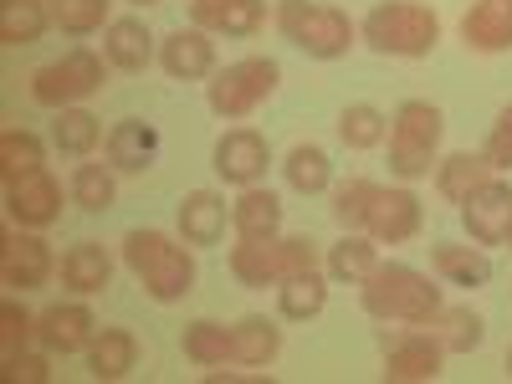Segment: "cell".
Instances as JSON below:
<instances>
[{
    "label": "cell",
    "mask_w": 512,
    "mask_h": 384,
    "mask_svg": "<svg viewBox=\"0 0 512 384\" xmlns=\"http://www.w3.org/2000/svg\"><path fill=\"white\" fill-rule=\"evenodd\" d=\"M282 354V328L262 313H246L231 323V364H246V369H267L272 359Z\"/></svg>",
    "instance_id": "603a6c76"
},
{
    "label": "cell",
    "mask_w": 512,
    "mask_h": 384,
    "mask_svg": "<svg viewBox=\"0 0 512 384\" xmlns=\"http://www.w3.org/2000/svg\"><path fill=\"white\" fill-rule=\"evenodd\" d=\"M123 267L139 277V287L154 303H180L195 292V251L190 241H175L154 226L123 236Z\"/></svg>",
    "instance_id": "7a4b0ae2"
},
{
    "label": "cell",
    "mask_w": 512,
    "mask_h": 384,
    "mask_svg": "<svg viewBox=\"0 0 512 384\" xmlns=\"http://www.w3.org/2000/svg\"><path fill=\"white\" fill-rule=\"evenodd\" d=\"M338 139H344L349 149H379L384 139H390V118H384L374 103H349L344 113H338Z\"/></svg>",
    "instance_id": "8d00e7d4"
},
{
    "label": "cell",
    "mask_w": 512,
    "mask_h": 384,
    "mask_svg": "<svg viewBox=\"0 0 512 384\" xmlns=\"http://www.w3.org/2000/svg\"><path fill=\"white\" fill-rule=\"evenodd\" d=\"M134 364H139V338L128 328H98V338L88 344V374L98 384H118L134 374Z\"/></svg>",
    "instance_id": "7402d4cb"
},
{
    "label": "cell",
    "mask_w": 512,
    "mask_h": 384,
    "mask_svg": "<svg viewBox=\"0 0 512 384\" xmlns=\"http://www.w3.org/2000/svg\"><path fill=\"white\" fill-rule=\"evenodd\" d=\"M113 200H118V169L113 164H77L72 169V205H82V210H113Z\"/></svg>",
    "instance_id": "d590c367"
},
{
    "label": "cell",
    "mask_w": 512,
    "mask_h": 384,
    "mask_svg": "<svg viewBox=\"0 0 512 384\" xmlns=\"http://www.w3.org/2000/svg\"><path fill=\"white\" fill-rule=\"evenodd\" d=\"M446 349L431 328H405V333H384V384H431L441 379Z\"/></svg>",
    "instance_id": "ba28073f"
},
{
    "label": "cell",
    "mask_w": 512,
    "mask_h": 384,
    "mask_svg": "<svg viewBox=\"0 0 512 384\" xmlns=\"http://www.w3.org/2000/svg\"><path fill=\"white\" fill-rule=\"evenodd\" d=\"M431 333L441 338L446 354H472V349H482V338H487V318L477 308L456 303V308H441V318L431 323Z\"/></svg>",
    "instance_id": "d6a6232c"
},
{
    "label": "cell",
    "mask_w": 512,
    "mask_h": 384,
    "mask_svg": "<svg viewBox=\"0 0 512 384\" xmlns=\"http://www.w3.org/2000/svg\"><path fill=\"white\" fill-rule=\"evenodd\" d=\"M47 169V144H41L31 128H6L0 134V180L6 185H21L31 175Z\"/></svg>",
    "instance_id": "f546056e"
},
{
    "label": "cell",
    "mask_w": 512,
    "mask_h": 384,
    "mask_svg": "<svg viewBox=\"0 0 512 384\" xmlns=\"http://www.w3.org/2000/svg\"><path fill=\"white\" fill-rule=\"evenodd\" d=\"M31 338H36V318L26 313L21 297H6V303H0V359L31 349Z\"/></svg>",
    "instance_id": "ab89813d"
},
{
    "label": "cell",
    "mask_w": 512,
    "mask_h": 384,
    "mask_svg": "<svg viewBox=\"0 0 512 384\" xmlns=\"http://www.w3.org/2000/svg\"><path fill=\"white\" fill-rule=\"evenodd\" d=\"M431 267L436 277H446L451 287H487L492 282V256L472 241V246H456V241H436L431 246Z\"/></svg>",
    "instance_id": "d4e9b609"
},
{
    "label": "cell",
    "mask_w": 512,
    "mask_h": 384,
    "mask_svg": "<svg viewBox=\"0 0 512 384\" xmlns=\"http://www.w3.org/2000/svg\"><path fill=\"white\" fill-rule=\"evenodd\" d=\"M103 159L118 169V175H144V169H154V159H159V128L144 123V118L113 123L108 139H103Z\"/></svg>",
    "instance_id": "2e32d148"
},
{
    "label": "cell",
    "mask_w": 512,
    "mask_h": 384,
    "mask_svg": "<svg viewBox=\"0 0 512 384\" xmlns=\"http://www.w3.org/2000/svg\"><path fill=\"white\" fill-rule=\"evenodd\" d=\"M180 349L195 369H216V364H231V328L226 323H210V318H195L185 323L180 333Z\"/></svg>",
    "instance_id": "1f68e13d"
},
{
    "label": "cell",
    "mask_w": 512,
    "mask_h": 384,
    "mask_svg": "<svg viewBox=\"0 0 512 384\" xmlns=\"http://www.w3.org/2000/svg\"><path fill=\"white\" fill-rule=\"evenodd\" d=\"M159 67L175 82H210L216 77V41L200 26H180L159 41Z\"/></svg>",
    "instance_id": "5bb4252c"
},
{
    "label": "cell",
    "mask_w": 512,
    "mask_h": 384,
    "mask_svg": "<svg viewBox=\"0 0 512 384\" xmlns=\"http://www.w3.org/2000/svg\"><path fill=\"white\" fill-rule=\"evenodd\" d=\"M359 303H364V313L379 318V323L431 328V323L441 318V308H446V297H441V287L425 277V272H415V267H405V262H379V267L359 282Z\"/></svg>",
    "instance_id": "6da1fadb"
},
{
    "label": "cell",
    "mask_w": 512,
    "mask_h": 384,
    "mask_svg": "<svg viewBox=\"0 0 512 384\" xmlns=\"http://www.w3.org/2000/svg\"><path fill=\"white\" fill-rule=\"evenodd\" d=\"M231 226H236V236H251V241L282 236V195L267 185H246L231 205Z\"/></svg>",
    "instance_id": "44dd1931"
},
{
    "label": "cell",
    "mask_w": 512,
    "mask_h": 384,
    "mask_svg": "<svg viewBox=\"0 0 512 384\" xmlns=\"http://www.w3.org/2000/svg\"><path fill=\"white\" fill-rule=\"evenodd\" d=\"M52 26V11L41 0H0V41L6 47H31Z\"/></svg>",
    "instance_id": "836d02e7"
},
{
    "label": "cell",
    "mask_w": 512,
    "mask_h": 384,
    "mask_svg": "<svg viewBox=\"0 0 512 384\" xmlns=\"http://www.w3.org/2000/svg\"><path fill=\"white\" fill-rule=\"evenodd\" d=\"M328 277L333 282H349V287H359L374 267H379V241L374 236H364V231H344L333 246H328Z\"/></svg>",
    "instance_id": "83f0119b"
},
{
    "label": "cell",
    "mask_w": 512,
    "mask_h": 384,
    "mask_svg": "<svg viewBox=\"0 0 512 384\" xmlns=\"http://www.w3.org/2000/svg\"><path fill=\"white\" fill-rule=\"evenodd\" d=\"M205 384H267V374H246V369L216 364V369H205Z\"/></svg>",
    "instance_id": "ee69618b"
},
{
    "label": "cell",
    "mask_w": 512,
    "mask_h": 384,
    "mask_svg": "<svg viewBox=\"0 0 512 384\" xmlns=\"http://www.w3.org/2000/svg\"><path fill=\"white\" fill-rule=\"evenodd\" d=\"M190 26L210 36H256L267 26V0H190Z\"/></svg>",
    "instance_id": "e0dca14e"
},
{
    "label": "cell",
    "mask_w": 512,
    "mask_h": 384,
    "mask_svg": "<svg viewBox=\"0 0 512 384\" xmlns=\"http://www.w3.org/2000/svg\"><path fill=\"white\" fill-rule=\"evenodd\" d=\"M374 195H379V185L374 180H344L333 190V221L344 226V231H364L369 226V205H374Z\"/></svg>",
    "instance_id": "f35d334b"
},
{
    "label": "cell",
    "mask_w": 512,
    "mask_h": 384,
    "mask_svg": "<svg viewBox=\"0 0 512 384\" xmlns=\"http://www.w3.org/2000/svg\"><path fill=\"white\" fill-rule=\"evenodd\" d=\"M507 379H512V349H507Z\"/></svg>",
    "instance_id": "7dc6e473"
},
{
    "label": "cell",
    "mask_w": 512,
    "mask_h": 384,
    "mask_svg": "<svg viewBox=\"0 0 512 384\" xmlns=\"http://www.w3.org/2000/svg\"><path fill=\"white\" fill-rule=\"evenodd\" d=\"M6 216L16 231H47L62 221V185L41 169V175L21 180V185H6Z\"/></svg>",
    "instance_id": "7c38bea8"
},
{
    "label": "cell",
    "mask_w": 512,
    "mask_h": 384,
    "mask_svg": "<svg viewBox=\"0 0 512 384\" xmlns=\"http://www.w3.org/2000/svg\"><path fill=\"white\" fill-rule=\"evenodd\" d=\"M98 338V318L88 303H57L36 318V344L52 354H88V344Z\"/></svg>",
    "instance_id": "9a60e30c"
},
{
    "label": "cell",
    "mask_w": 512,
    "mask_h": 384,
    "mask_svg": "<svg viewBox=\"0 0 512 384\" xmlns=\"http://www.w3.org/2000/svg\"><path fill=\"white\" fill-rule=\"evenodd\" d=\"M277 31L292 41L297 52H308L313 62L349 57L354 36H359V26L349 21V11L318 6V0H277Z\"/></svg>",
    "instance_id": "277c9868"
},
{
    "label": "cell",
    "mask_w": 512,
    "mask_h": 384,
    "mask_svg": "<svg viewBox=\"0 0 512 384\" xmlns=\"http://www.w3.org/2000/svg\"><path fill=\"white\" fill-rule=\"evenodd\" d=\"M180 241L190 246H216L226 236V200L216 190H190L180 200Z\"/></svg>",
    "instance_id": "cb8c5ba5"
},
{
    "label": "cell",
    "mask_w": 512,
    "mask_h": 384,
    "mask_svg": "<svg viewBox=\"0 0 512 384\" xmlns=\"http://www.w3.org/2000/svg\"><path fill=\"white\" fill-rule=\"evenodd\" d=\"M57 272H62V287L67 292L93 297V292H103L113 282V256H108L103 241H77V246L62 251V267Z\"/></svg>",
    "instance_id": "ffe728a7"
},
{
    "label": "cell",
    "mask_w": 512,
    "mask_h": 384,
    "mask_svg": "<svg viewBox=\"0 0 512 384\" xmlns=\"http://www.w3.org/2000/svg\"><path fill=\"white\" fill-rule=\"evenodd\" d=\"M103 77H108V57L103 52H88V47H72L67 57L47 62V67H36L31 72V98L41 108H77V103H88L98 88H103Z\"/></svg>",
    "instance_id": "52a82bcc"
},
{
    "label": "cell",
    "mask_w": 512,
    "mask_h": 384,
    "mask_svg": "<svg viewBox=\"0 0 512 384\" xmlns=\"http://www.w3.org/2000/svg\"><path fill=\"white\" fill-rule=\"evenodd\" d=\"M492 180V164L487 154H472V149H456L446 159H436V195L451 200V205H466V195L482 190Z\"/></svg>",
    "instance_id": "484cf974"
},
{
    "label": "cell",
    "mask_w": 512,
    "mask_h": 384,
    "mask_svg": "<svg viewBox=\"0 0 512 384\" xmlns=\"http://www.w3.org/2000/svg\"><path fill=\"white\" fill-rule=\"evenodd\" d=\"M277 251H282V277L318 272V241H308V236H277Z\"/></svg>",
    "instance_id": "b9f144b4"
},
{
    "label": "cell",
    "mask_w": 512,
    "mask_h": 384,
    "mask_svg": "<svg viewBox=\"0 0 512 384\" xmlns=\"http://www.w3.org/2000/svg\"><path fill=\"white\" fill-rule=\"evenodd\" d=\"M57 267L62 262L52 256V241L41 236V231H16V236H6V246H0V277H6L11 292L47 287Z\"/></svg>",
    "instance_id": "9c48e42d"
},
{
    "label": "cell",
    "mask_w": 512,
    "mask_h": 384,
    "mask_svg": "<svg viewBox=\"0 0 512 384\" xmlns=\"http://www.w3.org/2000/svg\"><path fill=\"white\" fill-rule=\"evenodd\" d=\"M52 26L62 36H93V31H108V11H113V0H52Z\"/></svg>",
    "instance_id": "74e56055"
},
{
    "label": "cell",
    "mask_w": 512,
    "mask_h": 384,
    "mask_svg": "<svg viewBox=\"0 0 512 384\" xmlns=\"http://www.w3.org/2000/svg\"><path fill=\"white\" fill-rule=\"evenodd\" d=\"M446 134V118L436 103H400L390 118V175L395 180H425L436 169V149Z\"/></svg>",
    "instance_id": "5b68a950"
},
{
    "label": "cell",
    "mask_w": 512,
    "mask_h": 384,
    "mask_svg": "<svg viewBox=\"0 0 512 384\" xmlns=\"http://www.w3.org/2000/svg\"><path fill=\"white\" fill-rule=\"evenodd\" d=\"M210 164H216V175L236 190L246 185H262L267 180V164H272V149L267 139L256 134V128H226V134L216 139V154H210Z\"/></svg>",
    "instance_id": "30bf717a"
},
{
    "label": "cell",
    "mask_w": 512,
    "mask_h": 384,
    "mask_svg": "<svg viewBox=\"0 0 512 384\" xmlns=\"http://www.w3.org/2000/svg\"><path fill=\"white\" fill-rule=\"evenodd\" d=\"M103 57H108V67H118V72H144V67L159 57V41H154V31H149L139 16H118V21H108V31H103Z\"/></svg>",
    "instance_id": "ac0fdd59"
},
{
    "label": "cell",
    "mask_w": 512,
    "mask_h": 384,
    "mask_svg": "<svg viewBox=\"0 0 512 384\" xmlns=\"http://www.w3.org/2000/svg\"><path fill=\"white\" fill-rule=\"evenodd\" d=\"M359 36L369 41L374 52L384 57H431L436 41H441V16L431 6H420V0H379V6L364 16Z\"/></svg>",
    "instance_id": "3957f363"
},
{
    "label": "cell",
    "mask_w": 512,
    "mask_h": 384,
    "mask_svg": "<svg viewBox=\"0 0 512 384\" xmlns=\"http://www.w3.org/2000/svg\"><path fill=\"white\" fill-rule=\"evenodd\" d=\"M487 164L492 169H512V103L497 113V123H492V134H487Z\"/></svg>",
    "instance_id": "7bdbcfd3"
},
{
    "label": "cell",
    "mask_w": 512,
    "mask_h": 384,
    "mask_svg": "<svg viewBox=\"0 0 512 384\" xmlns=\"http://www.w3.org/2000/svg\"><path fill=\"white\" fill-rule=\"evenodd\" d=\"M0 379L6 384H47L52 379V349H21V354H6L0 364Z\"/></svg>",
    "instance_id": "60d3db41"
},
{
    "label": "cell",
    "mask_w": 512,
    "mask_h": 384,
    "mask_svg": "<svg viewBox=\"0 0 512 384\" xmlns=\"http://www.w3.org/2000/svg\"><path fill=\"white\" fill-rule=\"evenodd\" d=\"M128 6H159V0H128Z\"/></svg>",
    "instance_id": "f6af8a7d"
},
{
    "label": "cell",
    "mask_w": 512,
    "mask_h": 384,
    "mask_svg": "<svg viewBox=\"0 0 512 384\" xmlns=\"http://www.w3.org/2000/svg\"><path fill=\"white\" fill-rule=\"evenodd\" d=\"M507 221H512V185L497 180V175L482 190H472L466 205H461V226H466V236H472L477 246H502L507 241Z\"/></svg>",
    "instance_id": "4fadbf2b"
},
{
    "label": "cell",
    "mask_w": 512,
    "mask_h": 384,
    "mask_svg": "<svg viewBox=\"0 0 512 384\" xmlns=\"http://www.w3.org/2000/svg\"><path fill=\"white\" fill-rule=\"evenodd\" d=\"M52 144H57V154H67V159H88L98 144H103V118L98 113H88V108H62L57 113V123H52Z\"/></svg>",
    "instance_id": "4dcf8cb0"
},
{
    "label": "cell",
    "mask_w": 512,
    "mask_h": 384,
    "mask_svg": "<svg viewBox=\"0 0 512 384\" xmlns=\"http://www.w3.org/2000/svg\"><path fill=\"white\" fill-rule=\"evenodd\" d=\"M277 308L287 323H308L328 308V277L323 267L318 272H297V277H282L277 282Z\"/></svg>",
    "instance_id": "f1b7e54d"
},
{
    "label": "cell",
    "mask_w": 512,
    "mask_h": 384,
    "mask_svg": "<svg viewBox=\"0 0 512 384\" xmlns=\"http://www.w3.org/2000/svg\"><path fill=\"white\" fill-rule=\"evenodd\" d=\"M282 175H287V185H292L297 195H323V190L333 185V159H328V149H318V144H297V149L282 159Z\"/></svg>",
    "instance_id": "e575fe53"
},
{
    "label": "cell",
    "mask_w": 512,
    "mask_h": 384,
    "mask_svg": "<svg viewBox=\"0 0 512 384\" xmlns=\"http://www.w3.org/2000/svg\"><path fill=\"white\" fill-rule=\"evenodd\" d=\"M420 226H425V205H420V195L405 190V185H395V190H384V185H379V195H374V205H369V226H364V231H369L379 246H405V241L420 236Z\"/></svg>",
    "instance_id": "8fae6325"
},
{
    "label": "cell",
    "mask_w": 512,
    "mask_h": 384,
    "mask_svg": "<svg viewBox=\"0 0 512 384\" xmlns=\"http://www.w3.org/2000/svg\"><path fill=\"white\" fill-rule=\"evenodd\" d=\"M231 277H236L241 287H277V282H282V251H277V236H272V241L236 236V246H231Z\"/></svg>",
    "instance_id": "4316f807"
},
{
    "label": "cell",
    "mask_w": 512,
    "mask_h": 384,
    "mask_svg": "<svg viewBox=\"0 0 512 384\" xmlns=\"http://www.w3.org/2000/svg\"><path fill=\"white\" fill-rule=\"evenodd\" d=\"M461 41L482 57L512 52V0H477V6L461 16Z\"/></svg>",
    "instance_id": "d6986e66"
},
{
    "label": "cell",
    "mask_w": 512,
    "mask_h": 384,
    "mask_svg": "<svg viewBox=\"0 0 512 384\" xmlns=\"http://www.w3.org/2000/svg\"><path fill=\"white\" fill-rule=\"evenodd\" d=\"M502 246H512V221H507V241H502Z\"/></svg>",
    "instance_id": "bcb514c9"
},
{
    "label": "cell",
    "mask_w": 512,
    "mask_h": 384,
    "mask_svg": "<svg viewBox=\"0 0 512 384\" xmlns=\"http://www.w3.org/2000/svg\"><path fill=\"white\" fill-rule=\"evenodd\" d=\"M277 82H282V67L272 57H241L231 67H216V77L205 82V103L216 118L241 123L277 93Z\"/></svg>",
    "instance_id": "8992f818"
}]
</instances>
